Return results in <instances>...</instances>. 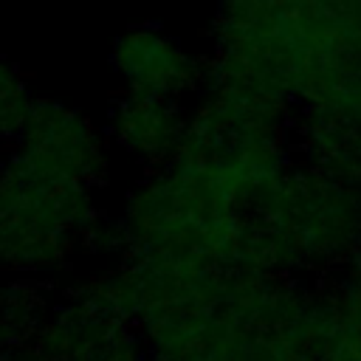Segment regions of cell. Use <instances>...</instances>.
Returning <instances> with one entry per match:
<instances>
[{
  "label": "cell",
  "mask_w": 361,
  "mask_h": 361,
  "mask_svg": "<svg viewBox=\"0 0 361 361\" xmlns=\"http://www.w3.org/2000/svg\"><path fill=\"white\" fill-rule=\"evenodd\" d=\"M358 79V8L341 0H217L206 82H228L307 107Z\"/></svg>",
  "instance_id": "1"
},
{
  "label": "cell",
  "mask_w": 361,
  "mask_h": 361,
  "mask_svg": "<svg viewBox=\"0 0 361 361\" xmlns=\"http://www.w3.org/2000/svg\"><path fill=\"white\" fill-rule=\"evenodd\" d=\"M17 155L51 180L96 183L107 172V147L99 130L79 113L51 99H34Z\"/></svg>",
  "instance_id": "2"
},
{
  "label": "cell",
  "mask_w": 361,
  "mask_h": 361,
  "mask_svg": "<svg viewBox=\"0 0 361 361\" xmlns=\"http://www.w3.org/2000/svg\"><path fill=\"white\" fill-rule=\"evenodd\" d=\"M293 133L310 166L361 186V79L324 102L299 107Z\"/></svg>",
  "instance_id": "4"
},
{
  "label": "cell",
  "mask_w": 361,
  "mask_h": 361,
  "mask_svg": "<svg viewBox=\"0 0 361 361\" xmlns=\"http://www.w3.org/2000/svg\"><path fill=\"white\" fill-rule=\"evenodd\" d=\"M113 71L121 76L127 93L178 99L192 90H203L209 76V59L186 51L180 42L158 28L138 25L116 37L110 51Z\"/></svg>",
  "instance_id": "3"
},
{
  "label": "cell",
  "mask_w": 361,
  "mask_h": 361,
  "mask_svg": "<svg viewBox=\"0 0 361 361\" xmlns=\"http://www.w3.org/2000/svg\"><path fill=\"white\" fill-rule=\"evenodd\" d=\"M31 96L25 90L23 76L0 59V138H17L23 133V124L31 110Z\"/></svg>",
  "instance_id": "6"
},
{
  "label": "cell",
  "mask_w": 361,
  "mask_h": 361,
  "mask_svg": "<svg viewBox=\"0 0 361 361\" xmlns=\"http://www.w3.org/2000/svg\"><path fill=\"white\" fill-rule=\"evenodd\" d=\"M107 130L110 138L133 158L152 166H166L180 147L186 116L175 99L124 90V96L110 110Z\"/></svg>",
  "instance_id": "5"
}]
</instances>
